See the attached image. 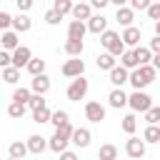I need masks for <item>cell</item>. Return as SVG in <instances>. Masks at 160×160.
Wrapping results in <instances>:
<instances>
[{
  "instance_id": "obj_1",
  "label": "cell",
  "mask_w": 160,
  "mask_h": 160,
  "mask_svg": "<svg viewBox=\"0 0 160 160\" xmlns=\"http://www.w3.org/2000/svg\"><path fill=\"white\" fill-rule=\"evenodd\" d=\"M155 75H158V68L152 65V62H148V65H138V68H132L130 70V85L135 88V90H142V88H148L152 80H155Z\"/></svg>"
},
{
  "instance_id": "obj_2",
  "label": "cell",
  "mask_w": 160,
  "mask_h": 160,
  "mask_svg": "<svg viewBox=\"0 0 160 160\" xmlns=\"http://www.w3.org/2000/svg\"><path fill=\"white\" fill-rule=\"evenodd\" d=\"M100 45H102L105 50H110L115 58H120V55L125 52V42H122V38H120L115 30H102V32H100Z\"/></svg>"
},
{
  "instance_id": "obj_3",
  "label": "cell",
  "mask_w": 160,
  "mask_h": 160,
  "mask_svg": "<svg viewBox=\"0 0 160 160\" xmlns=\"http://www.w3.org/2000/svg\"><path fill=\"white\" fill-rule=\"evenodd\" d=\"M88 88H90V82H88L82 75H78V78H72V80H70V85H68L65 95H68V100H72V102H80V100L88 95Z\"/></svg>"
},
{
  "instance_id": "obj_4",
  "label": "cell",
  "mask_w": 160,
  "mask_h": 160,
  "mask_svg": "<svg viewBox=\"0 0 160 160\" xmlns=\"http://www.w3.org/2000/svg\"><path fill=\"white\" fill-rule=\"evenodd\" d=\"M128 105L132 108V112H145L150 105H152V98L142 90H135L132 95H128Z\"/></svg>"
},
{
  "instance_id": "obj_5",
  "label": "cell",
  "mask_w": 160,
  "mask_h": 160,
  "mask_svg": "<svg viewBox=\"0 0 160 160\" xmlns=\"http://www.w3.org/2000/svg\"><path fill=\"white\" fill-rule=\"evenodd\" d=\"M125 152H128V158H142L145 152H148V142H145V138L140 140V138H128V142H125Z\"/></svg>"
},
{
  "instance_id": "obj_6",
  "label": "cell",
  "mask_w": 160,
  "mask_h": 160,
  "mask_svg": "<svg viewBox=\"0 0 160 160\" xmlns=\"http://www.w3.org/2000/svg\"><path fill=\"white\" fill-rule=\"evenodd\" d=\"M82 72H85V62L80 60V55L70 58V60L62 65V75H65V78H78V75H82Z\"/></svg>"
},
{
  "instance_id": "obj_7",
  "label": "cell",
  "mask_w": 160,
  "mask_h": 160,
  "mask_svg": "<svg viewBox=\"0 0 160 160\" xmlns=\"http://www.w3.org/2000/svg\"><path fill=\"white\" fill-rule=\"evenodd\" d=\"M85 118L90 122H102L105 120V108L98 100H90V102H85Z\"/></svg>"
},
{
  "instance_id": "obj_8",
  "label": "cell",
  "mask_w": 160,
  "mask_h": 160,
  "mask_svg": "<svg viewBox=\"0 0 160 160\" xmlns=\"http://www.w3.org/2000/svg\"><path fill=\"white\" fill-rule=\"evenodd\" d=\"M128 80H130V70H128L125 65H115V68L110 70V82H112L115 88H122Z\"/></svg>"
},
{
  "instance_id": "obj_9",
  "label": "cell",
  "mask_w": 160,
  "mask_h": 160,
  "mask_svg": "<svg viewBox=\"0 0 160 160\" xmlns=\"http://www.w3.org/2000/svg\"><path fill=\"white\" fill-rule=\"evenodd\" d=\"M30 58H32V52H30V48H25V45H18V48L12 50V65H15V68H25V65L30 62Z\"/></svg>"
},
{
  "instance_id": "obj_10",
  "label": "cell",
  "mask_w": 160,
  "mask_h": 160,
  "mask_svg": "<svg viewBox=\"0 0 160 160\" xmlns=\"http://www.w3.org/2000/svg\"><path fill=\"white\" fill-rule=\"evenodd\" d=\"M90 140H92V135H90L88 128H75V130H72V138H70L72 145H78V148H88Z\"/></svg>"
},
{
  "instance_id": "obj_11",
  "label": "cell",
  "mask_w": 160,
  "mask_h": 160,
  "mask_svg": "<svg viewBox=\"0 0 160 160\" xmlns=\"http://www.w3.org/2000/svg\"><path fill=\"white\" fill-rule=\"evenodd\" d=\"M85 32H88V22L85 20H70V25H68V38H78V40H82L85 38Z\"/></svg>"
},
{
  "instance_id": "obj_12",
  "label": "cell",
  "mask_w": 160,
  "mask_h": 160,
  "mask_svg": "<svg viewBox=\"0 0 160 160\" xmlns=\"http://www.w3.org/2000/svg\"><path fill=\"white\" fill-rule=\"evenodd\" d=\"M30 90L32 92H48L50 90V78L45 75V72H40V75H32V80H30Z\"/></svg>"
},
{
  "instance_id": "obj_13",
  "label": "cell",
  "mask_w": 160,
  "mask_h": 160,
  "mask_svg": "<svg viewBox=\"0 0 160 160\" xmlns=\"http://www.w3.org/2000/svg\"><path fill=\"white\" fill-rule=\"evenodd\" d=\"M88 30L95 32V35H100L102 30H108V18L105 15H90L88 18Z\"/></svg>"
},
{
  "instance_id": "obj_14",
  "label": "cell",
  "mask_w": 160,
  "mask_h": 160,
  "mask_svg": "<svg viewBox=\"0 0 160 160\" xmlns=\"http://www.w3.org/2000/svg\"><path fill=\"white\" fill-rule=\"evenodd\" d=\"M18 35H20L18 30H2V38H0V45H2L5 50H10V52H12V50H15L18 45H20V40H18Z\"/></svg>"
},
{
  "instance_id": "obj_15",
  "label": "cell",
  "mask_w": 160,
  "mask_h": 160,
  "mask_svg": "<svg viewBox=\"0 0 160 160\" xmlns=\"http://www.w3.org/2000/svg\"><path fill=\"white\" fill-rule=\"evenodd\" d=\"M108 102H110V108L120 110V108H125V105H128V95L122 92V88H115V90H110V95H108Z\"/></svg>"
},
{
  "instance_id": "obj_16",
  "label": "cell",
  "mask_w": 160,
  "mask_h": 160,
  "mask_svg": "<svg viewBox=\"0 0 160 160\" xmlns=\"http://www.w3.org/2000/svg\"><path fill=\"white\" fill-rule=\"evenodd\" d=\"M115 20H118L122 28H128V25H132V20H135V10H132V8L120 5V8H118V12H115Z\"/></svg>"
},
{
  "instance_id": "obj_17",
  "label": "cell",
  "mask_w": 160,
  "mask_h": 160,
  "mask_svg": "<svg viewBox=\"0 0 160 160\" xmlns=\"http://www.w3.org/2000/svg\"><path fill=\"white\" fill-rule=\"evenodd\" d=\"M120 38H122V42H125V45L135 48V45H140V28H135V25H128V28H125V32H122Z\"/></svg>"
},
{
  "instance_id": "obj_18",
  "label": "cell",
  "mask_w": 160,
  "mask_h": 160,
  "mask_svg": "<svg viewBox=\"0 0 160 160\" xmlns=\"http://www.w3.org/2000/svg\"><path fill=\"white\" fill-rule=\"evenodd\" d=\"M28 152H30V150H28V142H20V140L10 142V148H8V155H10L12 160H22Z\"/></svg>"
},
{
  "instance_id": "obj_19",
  "label": "cell",
  "mask_w": 160,
  "mask_h": 160,
  "mask_svg": "<svg viewBox=\"0 0 160 160\" xmlns=\"http://www.w3.org/2000/svg\"><path fill=\"white\" fill-rule=\"evenodd\" d=\"M70 15H72V18H78V20H88V18L92 15V5H90V2H75Z\"/></svg>"
},
{
  "instance_id": "obj_20",
  "label": "cell",
  "mask_w": 160,
  "mask_h": 160,
  "mask_svg": "<svg viewBox=\"0 0 160 160\" xmlns=\"http://www.w3.org/2000/svg\"><path fill=\"white\" fill-rule=\"evenodd\" d=\"M32 28V20L25 15V12H18L15 18H12V30H18V32H28Z\"/></svg>"
},
{
  "instance_id": "obj_21",
  "label": "cell",
  "mask_w": 160,
  "mask_h": 160,
  "mask_svg": "<svg viewBox=\"0 0 160 160\" xmlns=\"http://www.w3.org/2000/svg\"><path fill=\"white\" fill-rule=\"evenodd\" d=\"M95 62H98V68H100V70H108V72H110V70L118 65V60H115V55H112L110 50H108V52H100Z\"/></svg>"
},
{
  "instance_id": "obj_22",
  "label": "cell",
  "mask_w": 160,
  "mask_h": 160,
  "mask_svg": "<svg viewBox=\"0 0 160 160\" xmlns=\"http://www.w3.org/2000/svg\"><path fill=\"white\" fill-rule=\"evenodd\" d=\"M82 48H85V45H82V40H78V38H68L62 50H65L70 58H75V55H82Z\"/></svg>"
},
{
  "instance_id": "obj_23",
  "label": "cell",
  "mask_w": 160,
  "mask_h": 160,
  "mask_svg": "<svg viewBox=\"0 0 160 160\" xmlns=\"http://www.w3.org/2000/svg\"><path fill=\"white\" fill-rule=\"evenodd\" d=\"M45 148H48V142H45V138H42V135H30V138H28V150H30V152L40 155Z\"/></svg>"
},
{
  "instance_id": "obj_24",
  "label": "cell",
  "mask_w": 160,
  "mask_h": 160,
  "mask_svg": "<svg viewBox=\"0 0 160 160\" xmlns=\"http://www.w3.org/2000/svg\"><path fill=\"white\" fill-rule=\"evenodd\" d=\"M68 142H70L68 138H62V135H58V132H52V138H50V142H48V148H50L52 152H58V155H60V152H62V150L68 148Z\"/></svg>"
},
{
  "instance_id": "obj_25",
  "label": "cell",
  "mask_w": 160,
  "mask_h": 160,
  "mask_svg": "<svg viewBox=\"0 0 160 160\" xmlns=\"http://www.w3.org/2000/svg\"><path fill=\"white\" fill-rule=\"evenodd\" d=\"M142 138H145V142H160V125L148 122V128L142 130Z\"/></svg>"
},
{
  "instance_id": "obj_26",
  "label": "cell",
  "mask_w": 160,
  "mask_h": 160,
  "mask_svg": "<svg viewBox=\"0 0 160 160\" xmlns=\"http://www.w3.org/2000/svg\"><path fill=\"white\" fill-rule=\"evenodd\" d=\"M2 80H5L8 85H15V82L20 80V68H15V65L2 68Z\"/></svg>"
},
{
  "instance_id": "obj_27",
  "label": "cell",
  "mask_w": 160,
  "mask_h": 160,
  "mask_svg": "<svg viewBox=\"0 0 160 160\" xmlns=\"http://www.w3.org/2000/svg\"><path fill=\"white\" fill-rule=\"evenodd\" d=\"M135 58H138L140 65H148V62H152V50L142 48V45H135Z\"/></svg>"
},
{
  "instance_id": "obj_28",
  "label": "cell",
  "mask_w": 160,
  "mask_h": 160,
  "mask_svg": "<svg viewBox=\"0 0 160 160\" xmlns=\"http://www.w3.org/2000/svg\"><path fill=\"white\" fill-rule=\"evenodd\" d=\"M120 65H125L128 70H132V68H138L140 62H138V58H135V48L132 50H125L122 55H120Z\"/></svg>"
},
{
  "instance_id": "obj_29",
  "label": "cell",
  "mask_w": 160,
  "mask_h": 160,
  "mask_svg": "<svg viewBox=\"0 0 160 160\" xmlns=\"http://www.w3.org/2000/svg\"><path fill=\"white\" fill-rule=\"evenodd\" d=\"M25 110H28V105H25V102H15V100H12V102L8 105V115H10L12 120H20V118L25 115Z\"/></svg>"
},
{
  "instance_id": "obj_30",
  "label": "cell",
  "mask_w": 160,
  "mask_h": 160,
  "mask_svg": "<svg viewBox=\"0 0 160 160\" xmlns=\"http://www.w3.org/2000/svg\"><path fill=\"white\" fill-rule=\"evenodd\" d=\"M25 68H28L30 75H40V72H45V60L42 58H30V62Z\"/></svg>"
},
{
  "instance_id": "obj_31",
  "label": "cell",
  "mask_w": 160,
  "mask_h": 160,
  "mask_svg": "<svg viewBox=\"0 0 160 160\" xmlns=\"http://www.w3.org/2000/svg\"><path fill=\"white\" fill-rule=\"evenodd\" d=\"M30 95H32V90H30V88H22V85L12 90V100H15V102H25V105H28Z\"/></svg>"
},
{
  "instance_id": "obj_32",
  "label": "cell",
  "mask_w": 160,
  "mask_h": 160,
  "mask_svg": "<svg viewBox=\"0 0 160 160\" xmlns=\"http://www.w3.org/2000/svg\"><path fill=\"white\" fill-rule=\"evenodd\" d=\"M50 110H48V105L45 108H38V110H32V120L38 122V125H42V122H50Z\"/></svg>"
},
{
  "instance_id": "obj_33",
  "label": "cell",
  "mask_w": 160,
  "mask_h": 160,
  "mask_svg": "<svg viewBox=\"0 0 160 160\" xmlns=\"http://www.w3.org/2000/svg\"><path fill=\"white\" fill-rule=\"evenodd\" d=\"M98 158H100V160H115V158H118V148H115V145H102V148L98 150Z\"/></svg>"
},
{
  "instance_id": "obj_34",
  "label": "cell",
  "mask_w": 160,
  "mask_h": 160,
  "mask_svg": "<svg viewBox=\"0 0 160 160\" xmlns=\"http://www.w3.org/2000/svg\"><path fill=\"white\" fill-rule=\"evenodd\" d=\"M122 130H125V132H128V135H132V132H135V130H138V118H135V115H132V112H130V115H125V118H122Z\"/></svg>"
},
{
  "instance_id": "obj_35",
  "label": "cell",
  "mask_w": 160,
  "mask_h": 160,
  "mask_svg": "<svg viewBox=\"0 0 160 160\" xmlns=\"http://www.w3.org/2000/svg\"><path fill=\"white\" fill-rule=\"evenodd\" d=\"M28 108H30V110L45 108V95H42V92H32V95H30V100H28Z\"/></svg>"
},
{
  "instance_id": "obj_36",
  "label": "cell",
  "mask_w": 160,
  "mask_h": 160,
  "mask_svg": "<svg viewBox=\"0 0 160 160\" xmlns=\"http://www.w3.org/2000/svg\"><path fill=\"white\" fill-rule=\"evenodd\" d=\"M145 120H148V122L160 125V105H150V108L145 110Z\"/></svg>"
},
{
  "instance_id": "obj_37",
  "label": "cell",
  "mask_w": 160,
  "mask_h": 160,
  "mask_svg": "<svg viewBox=\"0 0 160 160\" xmlns=\"http://www.w3.org/2000/svg\"><path fill=\"white\" fill-rule=\"evenodd\" d=\"M72 5H75L72 0H55V5H52V8H55L60 15H68V12H72Z\"/></svg>"
},
{
  "instance_id": "obj_38",
  "label": "cell",
  "mask_w": 160,
  "mask_h": 160,
  "mask_svg": "<svg viewBox=\"0 0 160 160\" xmlns=\"http://www.w3.org/2000/svg\"><path fill=\"white\" fill-rule=\"evenodd\" d=\"M68 120H70V118H68V112H65V110H55V112L50 115V122H52L55 128H60V125H62V122H68Z\"/></svg>"
},
{
  "instance_id": "obj_39",
  "label": "cell",
  "mask_w": 160,
  "mask_h": 160,
  "mask_svg": "<svg viewBox=\"0 0 160 160\" xmlns=\"http://www.w3.org/2000/svg\"><path fill=\"white\" fill-rule=\"evenodd\" d=\"M62 18H65V15H60V12L55 10V8H50V10L45 12V22H48V25H58V22H60Z\"/></svg>"
},
{
  "instance_id": "obj_40",
  "label": "cell",
  "mask_w": 160,
  "mask_h": 160,
  "mask_svg": "<svg viewBox=\"0 0 160 160\" xmlns=\"http://www.w3.org/2000/svg\"><path fill=\"white\" fill-rule=\"evenodd\" d=\"M72 130H75V128L70 125V120H68V122H62L60 128H55V132H58V135H62V138H68V140L72 138Z\"/></svg>"
},
{
  "instance_id": "obj_41",
  "label": "cell",
  "mask_w": 160,
  "mask_h": 160,
  "mask_svg": "<svg viewBox=\"0 0 160 160\" xmlns=\"http://www.w3.org/2000/svg\"><path fill=\"white\" fill-rule=\"evenodd\" d=\"M145 12H148V18H150V20H160V0H158V2H150Z\"/></svg>"
},
{
  "instance_id": "obj_42",
  "label": "cell",
  "mask_w": 160,
  "mask_h": 160,
  "mask_svg": "<svg viewBox=\"0 0 160 160\" xmlns=\"http://www.w3.org/2000/svg\"><path fill=\"white\" fill-rule=\"evenodd\" d=\"M10 28H12V15L0 10V30H10Z\"/></svg>"
},
{
  "instance_id": "obj_43",
  "label": "cell",
  "mask_w": 160,
  "mask_h": 160,
  "mask_svg": "<svg viewBox=\"0 0 160 160\" xmlns=\"http://www.w3.org/2000/svg\"><path fill=\"white\" fill-rule=\"evenodd\" d=\"M8 65H12V52L10 50H0V68H8Z\"/></svg>"
},
{
  "instance_id": "obj_44",
  "label": "cell",
  "mask_w": 160,
  "mask_h": 160,
  "mask_svg": "<svg viewBox=\"0 0 160 160\" xmlns=\"http://www.w3.org/2000/svg\"><path fill=\"white\" fill-rule=\"evenodd\" d=\"M150 2H152V0H130V8H132V10H148Z\"/></svg>"
},
{
  "instance_id": "obj_45",
  "label": "cell",
  "mask_w": 160,
  "mask_h": 160,
  "mask_svg": "<svg viewBox=\"0 0 160 160\" xmlns=\"http://www.w3.org/2000/svg\"><path fill=\"white\" fill-rule=\"evenodd\" d=\"M32 2H35V0H15V5H18L20 12H28V10L32 8Z\"/></svg>"
},
{
  "instance_id": "obj_46",
  "label": "cell",
  "mask_w": 160,
  "mask_h": 160,
  "mask_svg": "<svg viewBox=\"0 0 160 160\" xmlns=\"http://www.w3.org/2000/svg\"><path fill=\"white\" fill-rule=\"evenodd\" d=\"M148 48H150L152 52H160V35H155V38L150 40V45H148Z\"/></svg>"
},
{
  "instance_id": "obj_47",
  "label": "cell",
  "mask_w": 160,
  "mask_h": 160,
  "mask_svg": "<svg viewBox=\"0 0 160 160\" xmlns=\"http://www.w3.org/2000/svg\"><path fill=\"white\" fill-rule=\"evenodd\" d=\"M60 158H62V160H75V158H78V155H75V152H72V150H68V148H65V150H62V152H60Z\"/></svg>"
},
{
  "instance_id": "obj_48",
  "label": "cell",
  "mask_w": 160,
  "mask_h": 160,
  "mask_svg": "<svg viewBox=\"0 0 160 160\" xmlns=\"http://www.w3.org/2000/svg\"><path fill=\"white\" fill-rule=\"evenodd\" d=\"M90 5H92V8H100V10H102L105 5H110V0H90Z\"/></svg>"
},
{
  "instance_id": "obj_49",
  "label": "cell",
  "mask_w": 160,
  "mask_h": 160,
  "mask_svg": "<svg viewBox=\"0 0 160 160\" xmlns=\"http://www.w3.org/2000/svg\"><path fill=\"white\" fill-rule=\"evenodd\" d=\"M152 65L160 70V52H152Z\"/></svg>"
},
{
  "instance_id": "obj_50",
  "label": "cell",
  "mask_w": 160,
  "mask_h": 160,
  "mask_svg": "<svg viewBox=\"0 0 160 160\" xmlns=\"http://www.w3.org/2000/svg\"><path fill=\"white\" fill-rule=\"evenodd\" d=\"M110 2H112V5H118V8H120V5H125V2H130V0H110Z\"/></svg>"
},
{
  "instance_id": "obj_51",
  "label": "cell",
  "mask_w": 160,
  "mask_h": 160,
  "mask_svg": "<svg viewBox=\"0 0 160 160\" xmlns=\"http://www.w3.org/2000/svg\"><path fill=\"white\" fill-rule=\"evenodd\" d=\"M155 35H160V20H155Z\"/></svg>"
}]
</instances>
